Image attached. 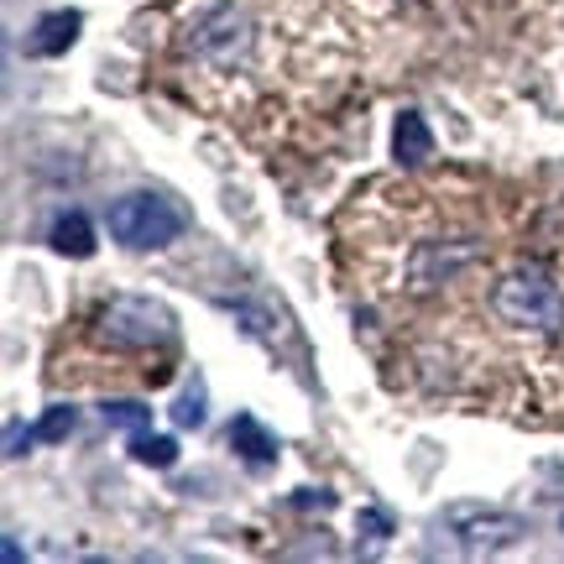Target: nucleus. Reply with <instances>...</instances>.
I'll list each match as a JSON object with an SVG mask.
<instances>
[{
    "label": "nucleus",
    "instance_id": "nucleus-1",
    "mask_svg": "<svg viewBox=\"0 0 564 564\" xmlns=\"http://www.w3.org/2000/svg\"><path fill=\"white\" fill-rule=\"evenodd\" d=\"M105 225H110V241L126 246V251H162V246H173L183 230H188V215H183V204H173L167 194L137 188V194L110 199Z\"/></svg>",
    "mask_w": 564,
    "mask_h": 564
},
{
    "label": "nucleus",
    "instance_id": "nucleus-2",
    "mask_svg": "<svg viewBox=\"0 0 564 564\" xmlns=\"http://www.w3.org/2000/svg\"><path fill=\"white\" fill-rule=\"evenodd\" d=\"M491 314L507 324V329H539V335H554L564 329V293L544 272H512L491 288Z\"/></svg>",
    "mask_w": 564,
    "mask_h": 564
},
{
    "label": "nucleus",
    "instance_id": "nucleus-3",
    "mask_svg": "<svg viewBox=\"0 0 564 564\" xmlns=\"http://www.w3.org/2000/svg\"><path fill=\"white\" fill-rule=\"evenodd\" d=\"M100 335L110 345H126V350H152V345L178 340V319H173V308H167V303L141 299V293H126V299L105 303Z\"/></svg>",
    "mask_w": 564,
    "mask_h": 564
},
{
    "label": "nucleus",
    "instance_id": "nucleus-4",
    "mask_svg": "<svg viewBox=\"0 0 564 564\" xmlns=\"http://www.w3.org/2000/svg\"><path fill=\"white\" fill-rule=\"evenodd\" d=\"M188 47H194L199 58L230 68V63H241L246 47H251V21H246L236 6H215V11H204V17L188 26Z\"/></svg>",
    "mask_w": 564,
    "mask_h": 564
},
{
    "label": "nucleus",
    "instance_id": "nucleus-5",
    "mask_svg": "<svg viewBox=\"0 0 564 564\" xmlns=\"http://www.w3.org/2000/svg\"><path fill=\"white\" fill-rule=\"evenodd\" d=\"M444 523L455 528L460 549H470V554H481V549H502V544H512V539L523 533L518 518H507V512H486V507H455Z\"/></svg>",
    "mask_w": 564,
    "mask_h": 564
},
{
    "label": "nucleus",
    "instance_id": "nucleus-6",
    "mask_svg": "<svg viewBox=\"0 0 564 564\" xmlns=\"http://www.w3.org/2000/svg\"><path fill=\"white\" fill-rule=\"evenodd\" d=\"M79 26H84L79 11H47V17L32 21V32H26V53H32V58H58V53L74 47Z\"/></svg>",
    "mask_w": 564,
    "mask_h": 564
},
{
    "label": "nucleus",
    "instance_id": "nucleus-7",
    "mask_svg": "<svg viewBox=\"0 0 564 564\" xmlns=\"http://www.w3.org/2000/svg\"><path fill=\"white\" fill-rule=\"evenodd\" d=\"M392 158L403 162V167H423V162L434 158V131L423 121L419 110H403L398 116V131H392Z\"/></svg>",
    "mask_w": 564,
    "mask_h": 564
},
{
    "label": "nucleus",
    "instance_id": "nucleus-8",
    "mask_svg": "<svg viewBox=\"0 0 564 564\" xmlns=\"http://www.w3.org/2000/svg\"><path fill=\"white\" fill-rule=\"evenodd\" d=\"M230 449H236V455H246L251 465H272V460H278V440L262 429V419H257V413H236V423H230Z\"/></svg>",
    "mask_w": 564,
    "mask_h": 564
},
{
    "label": "nucleus",
    "instance_id": "nucleus-9",
    "mask_svg": "<svg viewBox=\"0 0 564 564\" xmlns=\"http://www.w3.org/2000/svg\"><path fill=\"white\" fill-rule=\"evenodd\" d=\"M47 246H53V251H63V257H89V251H95V230H89V220H84L79 209H68V215H58V220H53Z\"/></svg>",
    "mask_w": 564,
    "mask_h": 564
},
{
    "label": "nucleus",
    "instance_id": "nucleus-10",
    "mask_svg": "<svg viewBox=\"0 0 564 564\" xmlns=\"http://www.w3.org/2000/svg\"><path fill=\"white\" fill-rule=\"evenodd\" d=\"M131 455H137L141 465H152V470H167V465L178 460V440H167V434H147V429H141L137 440H131Z\"/></svg>",
    "mask_w": 564,
    "mask_h": 564
},
{
    "label": "nucleus",
    "instance_id": "nucleus-11",
    "mask_svg": "<svg viewBox=\"0 0 564 564\" xmlns=\"http://www.w3.org/2000/svg\"><path fill=\"white\" fill-rule=\"evenodd\" d=\"M204 408H209V392H204V382L194 377V382L178 392V403H173V423H178V429H199Z\"/></svg>",
    "mask_w": 564,
    "mask_h": 564
},
{
    "label": "nucleus",
    "instance_id": "nucleus-12",
    "mask_svg": "<svg viewBox=\"0 0 564 564\" xmlns=\"http://www.w3.org/2000/svg\"><path fill=\"white\" fill-rule=\"evenodd\" d=\"M105 423H116V429H131V434H141V429H152V408H141V403H105L100 408Z\"/></svg>",
    "mask_w": 564,
    "mask_h": 564
},
{
    "label": "nucleus",
    "instance_id": "nucleus-13",
    "mask_svg": "<svg viewBox=\"0 0 564 564\" xmlns=\"http://www.w3.org/2000/svg\"><path fill=\"white\" fill-rule=\"evenodd\" d=\"M74 429H79V413H74V408H47V419H42L32 434H37L42 444H58V440H68Z\"/></svg>",
    "mask_w": 564,
    "mask_h": 564
},
{
    "label": "nucleus",
    "instance_id": "nucleus-14",
    "mask_svg": "<svg viewBox=\"0 0 564 564\" xmlns=\"http://www.w3.org/2000/svg\"><path fill=\"white\" fill-rule=\"evenodd\" d=\"M361 528H366V533H377V539H382V533H387V518H377V512H366Z\"/></svg>",
    "mask_w": 564,
    "mask_h": 564
}]
</instances>
